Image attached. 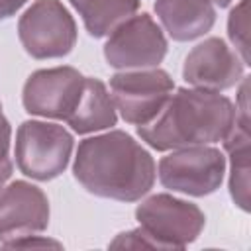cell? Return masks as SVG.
Here are the masks:
<instances>
[{"mask_svg": "<svg viewBox=\"0 0 251 251\" xmlns=\"http://www.w3.org/2000/svg\"><path fill=\"white\" fill-rule=\"evenodd\" d=\"M73 175L94 196L137 202L153 188L157 167L151 153L129 133L110 129L78 143Z\"/></svg>", "mask_w": 251, "mask_h": 251, "instance_id": "6da1fadb", "label": "cell"}, {"mask_svg": "<svg viewBox=\"0 0 251 251\" xmlns=\"http://www.w3.org/2000/svg\"><path fill=\"white\" fill-rule=\"evenodd\" d=\"M235 122V104L220 94L200 88H176L163 110L137 135L155 151H173L222 141Z\"/></svg>", "mask_w": 251, "mask_h": 251, "instance_id": "7a4b0ae2", "label": "cell"}, {"mask_svg": "<svg viewBox=\"0 0 251 251\" xmlns=\"http://www.w3.org/2000/svg\"><path fill=\"white\" fill-rule=\"evenodd\" d=\"M75 139L59 124L25 120L16 131L14 157L20 173L33 180H53L65 173L73 155Z\"/></svg>", "mask_w": 251, "mask_h": 251, "instance_id": "3957f363", "label": "cell"}, {"mask_svg": "<svg viewBox=\"0 0 251 251\" xmlns=\"http://www.w3.org/2000/svg\"><path fill=\"white\" fill-rule=\"evenodd\" d=\"M18 37L33 59H61L76 45V24L61 0H35L18 20Z\"/></svg>", "mask_w": 251, "mask_h": 251, "instance_id": "277c9868", "label": "cell"}, {"mask_svg": "<svg viewBox=\"0 0 251 251\" xmlns=\"http://www.w3.org/2000/svg\"><path fill=\"white\" fill-rule=\"evenodd\" d=\"M135 220L159 249H184L198 239L206 226V216L196 204L167 192L153 194L137 204Z\"/></svg>", "mask_w": 251, "mask_h": 251, "instance_id": "5b68a950", "label": "cell"}, {"mask_svg": "<svg viewBox=\"0 0 251 251\" xmlns=\"http://www.w3.org/2000/svg\"><path fill=\"white\" fill-rule=\"evenodd\" d=\"M159 182L186 196H208L216 192L226 175V157L218 147L194 145L173 149L157 167Z\"/></svg>", "mask_w": 251, "mask_h": 251, "instance_id": "8992f818", "label": "cell"}, {"mask_svg": "<svg viewBox=\"0 0 251 251\" xmlns=\"http://www.w3.org/2000/svg\"><path fill=\"white\" fill-rule=\"evenodd\" d=\"M173 90V76L159 67L120 71L110 78L116 112L131 126H145L155 120Z\"/></svg>", "mask_w": 251, "mask_h": 251, "instance_id": "52a82bcc", "label": "cell"}, {"mask_svg": "<svg viewBox=\"0 0 251 251\" xmlns=\"http://www.w3.org/2000/svg\"><path fill=\"white\" fill-rule=\"evenodd\" d=\"M169 43L157 22L141 12L118 24L104 43V59L118 71L153 69L163 63Z\"/></svg>", "mask_w": 251, "mask_h": 251, "instance_id": "ba28073f", "label": "cell"}, {"mask_svg": "<svg viewBox=\"0 0 251 251\" xmlns=\"http://www.w3.org/2000/svg\"><path fill=\"white\" fill-rule=\"evenodd\" d=\"M84 76L69 65L39 69L27 76L22 88V104L27 114L63 120L76 110L82 96Z\"/></svg>", "mask_w": 251, "mask_h": 251, "instance_id": "9c48e42d", "label": "cell"}, {"mask_svg": "<svg viewBox=\"0 0 251 251\" xmlns=\"http://www.w3.org/2000/svg\"><path fill=\"white\" fill-rule=\"evenodd\" d=\"M245 63L220 37H208L194 45L184 57L182 78L200 90L222 92L233 88L245 76Z\"/></svg>", "mask_w": 251, "mask_h": 251, "instance_id": "30bf717a", "label": "cell"}, {"mask_svg": "<svg viewBox=\"0 0 251 251\" xmlns=\"http://www.w3.org/2000/svg\"><path fill=\"white\" fill-rule=\"evenodd\" d=\"M49 214V200L39 186L27 180L6 184L0 190V245L45 231Z\"/></svg>", "mask_w": 251, "mask_h": 251, "instance_id": "8fae6325", "label": "cell"}, {"mask_svg": "<svg viewBox=\"0 0 251 251\" xmlns=\"http://www.w3.org/2000/svg\"><path fill=\"white\" fill-rule=\"evenodd\" d=\"M249 104L247 76L241 78L239 102L235 104V122L229 133L222 139L229 155V194L237 208L249 210Z\"/></svg>", "mask_w": 251, "mask_h": 251, "instance_id": "7c38bea8", "label": "cell"}, {"mask_svg": "<svg viewBox=\"0 0 251 251\" xmlns=\"http://www.w3.org/2000/svg\"><path fill=\"white\" fill-rule=\"evenodd\" d=\"M153 10L175 41H194L216 24V6L210 0H155Z\"/></svg>", "mask_w": 251, "mask_h": 251, "instance_id": "4fadbf2b", "label": "cell"}, {"mask_svg": "<svg viewBox=\"0 0 251 251\" xmlns=\"http://www.w3.org/2000/svg\"><path fill=\"white\" fill-rule=\"evenodd\" d=\"M118 122V112L114 100L100 78L84 76L82 96L76 110L67 118V124L75 133H94L114 127Z\"/></svg>", "mask_w": 251, "mask_h": 251, "instance_id": "5bb4252c", "label": "cell"}, {"mask_svg": "<svg viewBox=\"0 0 251 251\" xmlns=\"http://www.w3.org/2000/svg\"><path fill=\"white\" fill-rule=\"evenodd\" d=\"M78 12L88 35L100 39L106 37L118 24L133 16L141 0H69Z\"/></svg>", "mask_w": 251, "mask_h": 251, "instance_id": "9a60e30c", "label": "cell"}, {"mask_svg": "<svg viewBox=\"0 0 251 251\" xmlns=\"http://www.w3.org/2000/svg\"><path fill=\"white\" fill-rule=\"evenodd\" d=\"M247 6L249 0H239V4L229 12L227 18V37L235 49V53L241 57L245 65H249V49H247Z\"/></svg>", "mask_w": 251, "mask_h": 251, "instance_id": "2e32d148", "label": "cell"}, {"mask_svg": "<svg viewBox=\"0 0 251 251\" xmlns=\"http://www.w3.org/2000/svg\"><path fill=\"white\" fill-rule=\"evenodd\" d=\"M110 247H153V249H159L155 239L139 226L135 229H129V231H124L120 233L112 243Z\"/></svg>", "mask_w": 251, "mask_h": 251, "instance_id": "e0dca14e", "label": "cell"}, {"mask_svg": "<svg viewBox=\"0 0 251 251\" xmlns=\"http://www.w3.org/2000/svg\"><path fill=\"white\" fill-rule=\"evenodd\" d=\"M0 247H8V249H14V247H61V243L55 241V239L33 233V235H24V237L12 239L8 243H2Z\"/></svg>", "mask_w": 251, "mask_h": 251, "instance_id": "ac0fdd59", "label": "cell"}, {"mask_svg": "<svg viewBox=\"0 0 251 251\" xmlns=\"http://www.w3.org/2000/svg\"><path fill=\"white\" fill-rule=\"evenodd\" d=\"M10 141H12V127L8 118L2 112V104H0V163L10 159Z\"/></svg>", "mask_w": 251, "mask_h": 251, "instance_id": "d6986e66", "label": "cell"}, {"mask_svg": "<svg viewBox=\"0 0 251 251\" xmlns=\"http://www.w3.org/2000/svg\"><path fill=\"white\" fill-rule=\"evenodd\" d=\"M25 4L27 0H0V22L16 16Z\"/></svg>", "mask_w": 251, "mask_h": 251, "instance_id": "ffe728a7", "label": "cell"}, {"mask_svg": "<svg viewBox=\"0 0 251 251\" xmlns=\"http://www.w3.org/2000/svg\"><path fill=\"white\" fill-rule=\"evenodd\" d=\"M210 2H212L214 6H218V8H227L233 0H210Z\"/></svg>", "mask_w": 251, "mask_h": 251, "instance_id": "44dd1931", "label": "cell"}]
</instances>
